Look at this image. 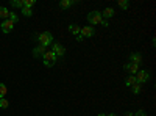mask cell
Returning a JSON list of instances; mask_svg holds the SVG:
<instances>
[{"label":"cell","instance_id":"6da1fadb","mask_svg":"<svg viewBox=\"0 0 156 116\" xmlns=\"http://www.w3.org/2000/svg\"><path fill=\"white\" fill-rule=\"evenodd\" d=\"M34 39H37L41 46L47 47V46H50L51 43H53V35H51L50 32H42V33L36 35V36H34Z\"/></svg>","mask_w":156,"mask_h":116},{"label":"cell","instance_id":"7a4b0ae2","mask_svg":"<svg viewBox=\"0 0 156 116\" xmlns=\"http://www.w3.org/2000/svg\"><path fill=\"white\" fill-rule=\"evenodd\" d=\"M42 60H44V66L51 68V66H55V63L58 61V57L51 52V50H47V52L42 55Z\"/></svg>","mask_w":156,"mask_h":116},{"label":"cell","instance_id":"3957f363","mask_svg":"<svg viewBox=\"0 0 156 116\" xmlns=\"http://www.w3.org/2000/svg\"><path fill=\"white\" fill-rule=\"evenodd\" d=\"M101 21H103V17H101L100 11H90L87 14V22L90 24V27H92V25H100Z\"/></svg>","mask_w":156,"mask_h":116},{"label":"cell","instance_id":"277c9868","mask_svg":"<svg viewBox=\"0 0 156 116\" xmlns=\"http://www.w3.org/2000/svg\"><path fill=\"white\" fill-rule=\"evenodd\" d=\"M134 77H136V83L142 85V83H145V82L150 79V74H148L147 71H142V69H139V71H137V74H136Z\"/></svg>","mask_w":156,"mask_h":116},{"label":"cell","instance_id":"5b68a950","mask_svg":"<svg viewBox=\"0 0 156 116\" xmlns=\"http://www.w3.org/2000/svg\"><path fill=\"white\" fill-rule=\"evenodd\" d=\"M95 35V28L90 27V25H86V27H83L80 30V36L81 38H92Z\"/></svg>","mask_w":156,"mask_h":116},{"label":"cell","instance_id":"8992f818","mask_svg":"<svg viewBox=\"0 0 156 116\" xmlns=\"http://www.w3.org/2000/svg\"><path fill=\"white\" fill-rule=\"evenodd\" d=\"M123 69H125L129 75H136L137 71H139V66H137V64H134V63H125Z\"/></svg>","mask_w":156,"mask_h":116},{"label":"cell","instance_id":"52a82bcc","mask_svg":"<svg viewBox=\"0 0 156 116\" xmlns=\"http://www.w3.org/2000/svg\"><path fill=\"white\" fill-rule=\"evenodd\" d=\"M51 52H53L56 57H62L64 54H66V49H64V46H62V44L55 43V44H53V49H51Z\"/></svg>","mask_w":156,"mask_h":116},{"label":"cell","instance_id":"ba28073f","mask_svg":"<svg viewBox=\"0 0 156 116\" xmlns=\"http://www.w3.org/2000/svg\"><path fill=\"white\" fill-rule=\"evenodd\" d=\"M0 28H2V32H3V33H9V32H12V28H14V24H12L9 19H6V21H3V22H2Z\"/></svg>","mask_w":156,"mask_h":116},{"label":"cell","instance_id":"9c48e42d","mask_svg":"<svg viewBox=\"0 0 156 116\" xmlns=\"http://www.w3.org/2000/svg\"><path fill=\"white\" fill-rule=\"evenodd\" d=\"M45 52H47V47H44V46L39 44L37 47H34V49H33V57H34V58H37V57H42Z\"/></svg>","mask_w":156,"mask_h":116},{"label":"cell","instance_id":"30bf717a","mask_svg":"<svg viewBox=\"0 0 156 116\" xmlns=\"http://www.w3.org/2000/svg\"><path fill=\"white\" fill-rule=\"evenodd\" d=\"M129 63H134V64H139L142 63V55L140 54H137V52H134V54H131L129 55Z\"/></svg>","mask_w":156,"mask_h":116},{"label":"cell","instance_id":"8fae6325","mask_svg":"<svg viewBox=\"0 0 156 116\" xmlns=\"http://www.w3.org/2000/svg\"><path fill=\"white\" fill-rule=\"evenodd\" d=\"M112 16H114V9L112 8H105V9H103V13H101V17L105 19V21H108Z\"/></svg>","mask_w":156,"mask_h":116},{"label":"cell","instance_id":"7c38bea8","mask_svg":"<svg viewBox=\"0 0 156 116\" xmlns=\"http://www.w3.org/2000/svg\"><path fill=\"white\" fill-rule=\"evenodd\" d=\"M73 3H75V2H72V0H61V2H59V8H61V9H67V8H70Z\"/></svg>","mask_w":156,"mask_h":116},{"label":"cell","instance_id":"4fadbf2b","mask_svg":"<svg viewBox=\"0 0 156 116\" xmlns=\"http://www.w3.org/2000/svg\"><path fill=\"white\" fill-rule=\"evenodd\" d=\"M80 30H81V27H78L76 24H72V25H69V32H70L72 35H75V36H78V35H80Z\"/></svg>","mask_w":156,"mask_h":116},{"label":"cell","instance_id":"5bb4252c","mask_svg":"<svg viewBox=\"0 0 156 116\" xmlns=\"http://www.w3.org/2000/svg\"><path fill=\"white\" fill-rule=\"evenodd\" d=\"M134 83H136V77H134V75H128L126 79H125V85L129 86V88H131Z\"/></svg>","mask_w":156,"mask_h":116},{"label":"cell","instance_id":"9a60e30c","mask_svg":"<svg viewBox=\"0 0 156 116\" xmlns=\"http://www.w3.org/2000/svg\"><path fill=\"white\" fill-rule=\"evenodd\" d=\"M8 16H9V11H8V8H5V6H0V19H8Z\"/></svg>","mask_w":156,"mask_h":116},{"label":"cell","instance_id":"2e32d148","mask_svg":"<svg viewBox=\"0 0 156 116\" xmlns=\"http://www.w3.org/2000/svg\"><path fill=\"white\" fill-rule=\"evenodd\" d=\"M6 93H8L6 85H5V83H0V99H3V97L6 96Z\"/></svg>","mask_w":156,"mask_h":116},{"label":"cell","instance_id":"e0dca14e","mask_svg":"<svg viewBox=\"0 0 156 116\" xmlns=\"http://www.w3.org/2000/svg\"><path fill=\"white\" fill-rule=\"evenodd\" d=\"M11 6L12 8H23V0H12V2H11Z\"/></svg>","mask_w":156,"mask_h":116},{"label":"cell","instance_id":"ac0fdd59","mask_svg":"<svg viewBox=\"0 0 156 116\" xmlns=\"http://www.w3.org/2000/svg\"><path fill=\"white\" fill-rule=\"evenodd\" d=\"M22 14L25 17H31L33 16V9L31 8H22Z\"/></svg>","mask_w":156,"mask_h":116},{"label":"cell","instance_id":"d6986e66","mask_svg":"<svg viewBox=\"0 0 156 116\" xmlns=\"http://www.w3.org/2000/svg\"><path fill=\"white\" fill-rule=\"evenodd\" d=\"M131 91H133V94H139V93L142 91V88H140L139 83H134V85L131 86Z\"/></svg>","mask_w":156,"mask_h":116},{"label":"cell","instance_id":"ffe728a7","mask_svg":"<svg viewBox=\"0 0 156 116\" xmlns=\"http://www.w3.org/2000/svg\"><path fill=\"white\" fill-rule=\"evenodd\" d=\"M34 3V0H23V8H33Z\"/></svg>","mask_w":156,"mask_h":116},{"label":"cell","instance_id":"44dd1931","mask_svg":"<svg viewBox=\"0 0 156 116\" xmlns=\"http://www.w3.org/2000/svg\"><path fill=\"white\" fill-rule=\"evenodd\" d=\"M8 19L12 22V24H16L17 21H19V16L16 14V13H9V16H8Z\"/></svg>","mask_w":156,"mask_h":116},{"label":"cell","instance_id":"7402d4cb","mask_svg":"<svg viewBox=\"0 0 156 116\" xmlns=\"http://www.w3.org/2000/svg\"><path fill=\"white\" fill-rule=\"evenodd\" d=\"M119 6H120L122 9H128V6H129L128 0H119Z\"/></svg>","mask_w":156,"mask_h":116},{"label":"cell","instance_id":"603a6c76","mask_svg":"<svg viewBox=\"0 0 156 116\" xmlns=\"http://www.w3.org/2000/svg\"><path fill=\"white\" fill-rule=\"evenodd\" d=\"M8 105H9V102L3 97V99H0V108H8Z\"/></svg>","mask_w":156,"mask_h":116},{"label":"cell","instance_id":"cb8c5ba5","mask_svg":"<svg viewBox=\"0 0 156 116\" xmlns=\"http://www.w3.org/2000/svg\"><path fill=\"white\" fill-rule=\"evenodd\" d=\"M133 116H147V113H145L144 110H137V111H136Z\"/></svg>","mask_w":156,"mask_h":116},{"label":"cell","instance_id":"d4e9b609","mask_svg":"<svg viewBox=\"0 0 156 116\" xmlns=\"http://www.w3.org/2000/svg\"><path fill=\"white\" fill-rule=\"evenodd\" d=\"M101 25H103V27H108V25H109V22L103 19V21H101Z\"/></svg>","mask_w":156,"mask_h":116},{"label":"cell","instance_id":"484cf974","mask_svg":"<svg viewBox=\"0 0 156 116\" xmlns=\"http://www.w3.org/2000/svg\"><path fill=\"white\" fill-rule=\"evenodd\" d=\"M133 114H134L133 111H126V113H125V116H133Z\"/></svg>","mask_w":156,"mask_h":116},{"label":"cell","instance_id":"4316f807","mask_svg":"<svg viewBox=\"0 0 156 116\" xmlns=\"http://www.w3.org/2000/svg\"><path fill=\"white\" fill-rule=\"evenodd\" d=\"M106 116H117V114H114V113H109V114H106Z\"/></svg>","mask_w":156,"mask_h":116},{"label":"cell","instance_id":"83f0119b","mask_svg":"<svg viewBox=\"0 0 156 116\" xmlns=\"http://www.w3.org/2000/svg\"><path fill=\"white\" fill-rule=\"evenodd\" d=\"M98 116H106L105 113H98Z\"/></svg>","mask_w":156,"mask_h":116}]
</instances>
